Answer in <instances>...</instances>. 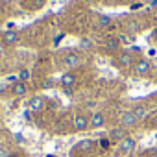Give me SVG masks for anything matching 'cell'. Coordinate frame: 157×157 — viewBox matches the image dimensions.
<instances>
[{
  "mask_svg": "<svg viewBox=\"0 0 157 157\" xmlns=\"http://www.w3.org/2000/svg\"><path fill=\"white\" fill-rule=\"evenodd\" d=\"M150 70H151V63L148 59H137L135 65H133V72L137 76H148Z\"/></svg>",
  "mask_w": 157,
  "mask_h": 157,
  "instance_id": "6da1fadb",
  "label": "cell"
},
{
  "mask_svg": "<svg viewBox=\"0 0 157 157\" xmlns=\"http://www.w3.org/2000/svg\"><path fill=\"white\" fill-rule=\"evenodd\" d=\"M44 104H46V100H44L43 96H33V98H30V100L26 102V107H28L30 111H33V113H41V111L44 109Z\"/></svg>",
  "mask_w": 157,
  "mask_h": 157,
  "instance_id": "7a4b0ae2",
  "label": "cell"
},
{
  "mask_svg": "<svg viewBox=\"0 0 157 157\" xmlns=\"http://www.w3.org/2000/svg\"><path fill=\"white\" fill-rule=\"evenodd\" d=\"M74 128L78 129V131H85V129H89L91 128V117H85V115H76L74 117Z\"/></svg>",
  "mask_w": 157,
  "mask_h": 157,
  "instance_id": "3957f363",
  "label": "cell"
},
{
  "mask_svg": "<svg viewBox=\"0 0 157 157\" xmlns=\"http://www.w3.org/2000/svg\"><path fill=\"white\" fill-rule=\"evenodd\" d=\"M19 39H21L19 32L8 30V32H4V35H2V44H4V46H13V44L19 43Z\"/></svg>",
  "mask_w": 157,
  "mask_h": 157,
  "instance_id": "277c9868",
  "label": "cell"
},
{
  "mask_svg": "<svg viewBox=\"0 0 157 157\" xmlns=\"http://www.w3.org/2000/svg\"><path fill=\"white\" fill-rule=\"evenodd\" d=\"M137 122H139V120H137V117L133 115V111H126V113H122V117H120V126H122L124 129L133 128Z\"/></svg>",
  "mask_w": 157,
  "mask_h": 157,
  "instance_id": "5b68a950",
  "label": "cell"
},
{
  "mask_svg": "<svg viewBox=\"0 0 157 157\" xmlns=\"http://www.w3.org/2000/svg\"><path fill=\"white\" fill-rule=\"evenodd\" d=\"M126 137H128V135H126V129H124L122 126L113 128V129L109 131V140H111V142H118V144H120Z\"/></svg>",
  "mask_w": 157,
  "mask_h": 157,
  "instance_id": "8992f818",
  "label": "cell"
},
{
  "mask_svg": "<svg viewBox=\"0 0 157 157\" xmlns=\"http://www.w3.org/2000/svg\"><path fill=\"white\" fill-rule=\"evenodd\" d=\"M65 65H67V68H74L78 65H82V56L78 52H68L65 57Z\"/></svg>",
  "mask_w": 157,
  "mask_h": 157,
  "instance_id": "52a82bcc",
  "label": "cell"
},
{
  "mask_svg": "<svg viewBox=\"0 0 157 157\" xmlns=\"http://www.w3.org/2000/svg\"><path fill=\"white\" fill-rule=\"evenodd\" d=\"M135 146H137V142H135V139H133V137H126V139L118 144L120 153H131V151L135 150Z\"/></svg>",
  "mask_w": 157,
  "mask_h": 157,
  "instance_id": "ba28073f",
  "label": "cell"
},
{
  "mask_svg": "<svg viewBox=\"0 0 157 157\" xmlns=\"http://www.w3.org/2000/svg\"><path fill=\"white\" fill-rule=\"evenodd\" d=\"M135 61H137V59H133V56H131L129 52H122V54L118 56V63H120L124 68H133Z\"/></svg>",
  "mask_w": 157,
  "mask_h": 157,
  "instance_id": "9c48e42d",
  "label": "cell"
},
{
  "mask_svg": "<svg viewBox=\"0 0 157 157\" xmlns=\"http://www.w3.org/2000/svg\"><path fill=\"white\" fill-rule=\"evenodd\" d=\"M98 144L93 140V139H83V140H80L76 144V150H80V151H91V150H94Z\"/></svg>",
  "mask_w": 157,
  "mask_h": 157,
  "instance_id": "30bf717a",
  "label": "cell"
},
{
  "mask_svg": "<svg viewBox=\"0 0 157 157\" xmlns=\"http://www.w3.org/2000/svg\"><path fill=\"white\" fill-rule=\"evenodd\" d=\"M61 85H63V89H72L74 87V83H76V76L72 74V72H65L63 76H61Z\"/></svg>",
  "mask_w": 157,
  "mask_h": 157,
  "instance_id": "8fae6325",
  "label": "cell"
},
{
  "mask_svg": "<svg viewBox=\"0 0 157 157\" xmlns=\"http://www.w3.org/2000/svg\"><path fill=\"white\" fill-rule=\"evenodd\" d=\"M105 124V117L102 115V113H94L93 117H91V128L93 129H98V128H102Z\"/></svg>",
  "mask_w": 157,
  "mask_h": 157,
  "instance_id": "7c38bea8",
  "label": "cell"
},
{
  "mask_svg": "<svg viewBox=\"0 0 157 157\" xmlns=\"http://www.w3.org/2000/svg\"><path fill=\"white\" fill-rule=\"evenodd\" d=\"M26 91H28V89H26V83H22V82H17V83L11 87V93H13L15 96H24Z\"/></svg>",
  "mask_w": 157,
  "mask_h": 157,
  "instance_id": "4fadbf2b",
  "label": "cell"
},
{
  "mask_svg": "<svg viewBox=\"0 0 157 157\" xmlns=\"http://www.w3.org/2000/svg\"><path fill=\"white\" fill-rule=\"evenodd\" d=\"M131 111H133V115L137 117V120H140V118H144V117H146V107H144V105H140V104H139V105H135Z\"/></svg>",
  "mask_w": 157,
  "mask_h": 157,
  "instance_id": "5bb4252c",
  "label": "cell"
},
{
  "mask_svg": "<svg viewBox=\"0 0 157 157\" xmlns=\"http://www.w3.org/2000/svg\"><path fill=\"white\" fill-rule=\"evenodd\" d=\"M30 76H32V74H30V70H28V68H21V70H19V74H17L19 82H22V83L30 80Z\"/></svg>",
  "mask_w": 157,
  "mask_h": 157,
  "instance_id": "9a60e30c",
  "label": "cell"
},
{
  "mask_svg": "<svg viewBox=\"0 0 157 157\" xmlns=\"http://www.w3.org/2000/svg\"><path fill=\"white\" fill-rule=\"evenodd\" d=\"M118 43H120L118 39H115V37H109V39H107V43H105V46H107V50H111V52H115V50H117V48L120 46Z\"/></svg>",
  "mask_w": 157,
  "mask_h": 157,
  "instance_id": "2e32d148",
  "label": "cell"
},
{
  "mask_svg": "<svg viewBox=\"0 0 157 157\" xmlns=\"http://www.w3.org/2000/svg\"><path fill=\"white\" fill-rule=\"evenodd\" d=\"M80 46H82V50H91V48H93V41L87 39V37H83L82 43H80Z\"/></svg>",
  "mask_w": 157,
  "mask_h": 157,
  "instance_id": "e0dca14e",
  "label": "cell"
},
{
  "mask_svg": "<svg viewBox=\"0 0 157 157\" xmlns=\"http://www.w3.org/2000/svg\"><path fill=\"white\" fill-rule=\"evenodd\" d=\"M98 24H100V26H109V24H111V17L100 15V17H98Z\"/></svg>",
  "mask_w": 157,
  "mask_h": 157,
  "instance_id": "ac0fdd59",
  "label": "cell"
},
{
  "mask_svg": "<svg viewBox=\"0 0 157 157\" xmlns=\"http://www.w3.org/2000/svg\"><path fill=\"white\" fill-rule=\"evenodd\" d=\"M50 87H54V80H52V78L43 80V89H50Z\"/></svg>",
  "mask_w": 157,
  "mask_h": 157,
  "instance_id": "d6986e66",
  "label": "cell"
},
{
  "mask_svg": "<svg viewBox=\"0 0 157 157\" xmlns=\"http://www.w3.org/2000/svg\"><path fill=\"white\" fill-rule=\"evenodd\" d=\"M10 155H11L10 148H6V146H0V157H10Z\"/></svg>",
  "mask_w": 157,
  "mask_h": 157,
  "instance_id": "ffe728a7",
  "label": "cell"
},
{
  "mask_svg": "<svg viewBox=\"0 0 157 157\" xmlns=\"http://www.w3.org/2000/svg\"><path fill=\"white\" fill-rule=\"evenodd\" d=\"M109 142H111L109 139H102V140H100V146H102V148H107V146H109Z\"/></svg>",
  "mask_w": 157,
  "mask_h": 157,
  "instance_id": "44dd1931",
  "label": "cell"
},
{
  "mask_svg": "<svg viewBox=\"0 0 157 157\" xmlns=\"http://www.w3.org/2000/svg\"><path fill=\"white\" fill-rule=\"evenodd\" d=\"M15 140H17V142H24V137H22L21 133H15Z\"/></svg>",
  "mask_w": 157,
  "mask_h": 157,
  "instance_id": "7402d4cb",
  "label": "cell"
},
{
  "mask_svg": "<svg viewBox=\"0 0 157 157\" xmlns=\"http://www.w3.org/2000/svg\"><path fill=\"white\" fill-rule=\"evenodd\" d=\"M155 54H157V50H155V48H150V50H148V56H150V57H153Z\"/></svg>",
  "mask_w": 157,
  "mask_h": 157,
  "instance_id": "603a6c76",
  "label": "cell"
},
{
  "mask_svg": "<svg viewBox=\"0 0 157 157\" xmlns=\"http://www.w3.org/2000/svg\"><path fill=\"white\" fill-rule=\"evenodd\" d=\"M140 6H142V2H137V4H133V6H131V10H139Z\"/></svg>",
  "mask_w": 157,
  "mask_h": 157,
  "instance_id": "cb8c5ba5",
  "label": "cell"
},
{
  "mask_svg": "<svg viewBox=\"0 0 157 157\" xmlns=\"http://www.w3.org/2000/svg\"><path fill=\"white\" fill-rule=\"evenodd\" d=\"M63 37H65V35H63V33H59V35H57V37H56V41H54V43H56V44H57V43H59V41H61V39H63Z\"/></svg>",
  "mask_w": 157,
  "mask_h": 157,
  "instance_id": "d4e9b609",
  "label": "cell"
},
{
  "mask_svg": "<svg viewBox=\"0 0 157 157\" xmlns=\"http://www.w3.org/2000/svg\"><path fill=\"white\" fill-rule=\"evenodd\" d=\"M63 93H65L67 96H70V94H72V89H63Z\"/></svg>",
  "mask_w": 157,
  "mask_h": 157,
  "instance_id": "484cf974",
  "label": "cell"
},
{
  "mask_svg": "<svg viewBox=\"0 0 157 157\" xmlns=\"http://www.w3.org/2000/svg\"><path fill=\"white\" fill-rule=\"evenodd\" d=\"M151 37H153V39H157V26L153 28V33H151Z\"/></svg>",
  "mask_w": 157,
  "mask_h": 157,
  "instance_id": "4316f807",
  "label": "cell"
},
{
  "mask_svg": "<svg viewBox=\"0 0 157 157\" xmlns=\"http://www.w3.org/2000/svg\"><path fill=\"white\" fill-rule=\"evenodd\" d=\"M44 157H57L56 153H48V155H44Z\"/></svg>",
  "mask_w": 157,
  "mask_h": 157,
  "instance_id": "83f0119b",
  "label": "cell"
},
{
  "mask_svg": "<svg viewBox=\"0 0 157 157\" xmlns=\"http://www.w3.org/2000/svg\"><path fill=\"white\" fill-rule=\"evenodd\" d=\"M153 118H155L153 122H155V126H157V111H155V115H153Z\"/></svg>",
  "mask_w": 157,
  "mask_h": 157,
  "instance_id": "f1b7e54d",
  "label": "cell"
},
{
  "mask_svg": "<svg viewBox=\"0 0 157 157\" xmlns=\"http://www.w3.org/2000/svg\"><path fill=\"white\" fill-rule=\"evenodd\" d=\"M140 2H142V4H144V2H151V0H140Z\"/></svg>",
  "mask_w": 157,
  "mask_h": 157,
  "instance_id": "f546056e",
  "label": "cell"
},
{
  "mask_svg": "<svg viewBox=\"0 0 157 157\" xmlns=\"http://www.w3.org/2000/svg\"><path fill=\"white\" fill-rule=\"evenodd\" d=\"M10 157H19V155H17V153H11V155H10Z\"/></svg>",
  "mask_w": 157,
  "mask_h": 157,
  "instance_id": "4dcf8cb0",
  "label": "cell"
},
{
  "mask_svg": "<svg viewBox=\"0 0 157 157\" xmlns=\"http://www.w3.org/2000/svg\"><path fill=\"white\" fill-rule=\"evenodd\" d=\"M0 94H2V89H0Z\"/></svg>",
  "mask_w": 157,
  "mask_h": 157,
  "instance_id": "1f68e13d",
  "label": "cell"
}]
</instances>
